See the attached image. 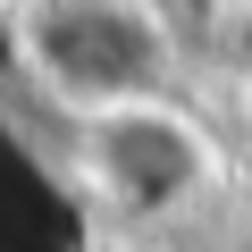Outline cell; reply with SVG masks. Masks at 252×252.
Wrapping results in <instances>:
<instances>
[{
	"mask_svg": "<svg viewBox=\"0 0 252 252\" xmlns=\"http://www.w3.org/2000/svg\"><path fill=\"white\" fill-rule=\"evenodd\" d=\"M185 26H193L219 59L252 67V0H185Z\"/></svg>",
	"mask_w": 252,
	"mask_h": 252,
	"instance_id": "3957f363",
	"label": "cell"
},
{
	"mask_svg": "<svg viewBox=\"0 0 252 252\" xmlns=\"http://www.w3.org/2000/svg\"><path fill=\"white\" fill-rule=\"evenodd\" d=\"M17 51H26V76L76 118V109L168 93L177 26L152 0H34L17 17Z\"/></svg>",
	"mask_w": 252,
	"mask_h": 252,
	"instance_id": "6da1fadb",
	"label": "cell"
},
{
	"mask_svg": "<svg viewBox=\"0 0 252 252\" xmlns=\"http://www.w3.org/2000/svg\"><path fill=\"white\" fill-rule=\"evenodd\" d=\"M76 152L84 177L118 202V210H177L202 177H210V143L202 126L152 93V101H109V109H76Z\"/></svg>",
	"mask_w": 252,
	"mask_h": 252,
	"instance_id": "7a4b0ae2",
	"label": "cell"
}]
</instances>
